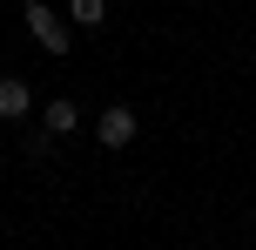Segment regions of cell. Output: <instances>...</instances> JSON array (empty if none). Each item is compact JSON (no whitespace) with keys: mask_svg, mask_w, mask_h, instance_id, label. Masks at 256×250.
<instances>
[{"mask_svg":"<svg viewBox=\"0 0 256 250\" xmlns=\"http://www.w3.org/2000/svg\"><path fill=\"white\" fill-rule=\"evenodd\" d=\"M135 135H142V115L128 102H108L102 115H94V142H102V149H128Z\"/></svg>","mask_w":256,"mask_h":250,"instance_id":"7a4b0ae2","label":"cell"},{"mask_svg":"<svg viewBox=\"0 0 256 250\" xmlns=\"http://www.w3.org/2000/svg\"><path fill=\"white\" fill-rule=\"evenodd\" d=\"M27 115H34V81L0 75V122H27Z\"/></svg>","mask_w":256,"mask_h":250,"instance_id":"277c9868","label":"cell"},{"mask_svg":"<svg viewBox=\"0 0 256 250\" xmlns=\"http://www.w3.org/2000/svg\"><path fill=\"white\" fill-rule=\"evenodd\" d=\"M250 61H256V48H250Z\"/></svg>","mask_w":256,"mask_h":250,"instance_id":"52a82bcc","label":"cell"},{"mask_svg":"<svg viewBox=\"0 0 256 250\" xmlns=\"http://www.w3.org/2000/svg\"><path fill=\"white\" fill-rule=\"evenodd\" d=\"M20 149H27V162H48V156H54L61 142H54L48 129H34V135H20Z\"/></svg>","mask_w":256,"mask_h":250,"instance_id":"8992f818","label":"cell"},{"mask_svg":"<svg viewBox=\"0 0 256 250\" xmlns=\"http://www.w3.org/2000/svg\"><path fill=\"white\" fill-rule=\"evenodd\" d=\"M40 129H48L54 142H68V135H81V129H88V122H81V102H74V95H54V102L40 108Z\"/></svg>","mask_w":256,"mask_h":250,"instance_id":"3957f363","label":"cell"},{"mask_svg":"<svg viewBox=\"0 0 256 250\" xmlns=\"http://www.w3.org/2000/svg\"><path fill=\"white\" fill-rule=\"evenodd\" d=\"M20 21H27V34L40 41V54H48V61H68V54H74V21H68V14H54L48 0H20Z\"/></svg>","mask_w":256,"mask_h":250,"instance_id":"6da1fadb","label":"cell"},{"mask_svg":"<svg viewBox=\"0 0 256 250\" xmlns=\"http://www.w3.org/2000/svg\"><path fill=\"white\" fill-rule=\"evenodd\" d=\"M68 21L88 27V34H102V27H108V0H68Z\"/></svg>","mask_w":256,"mask_h":250,"instance_id":"5b68a950","label":"cell"}]
</instances>
